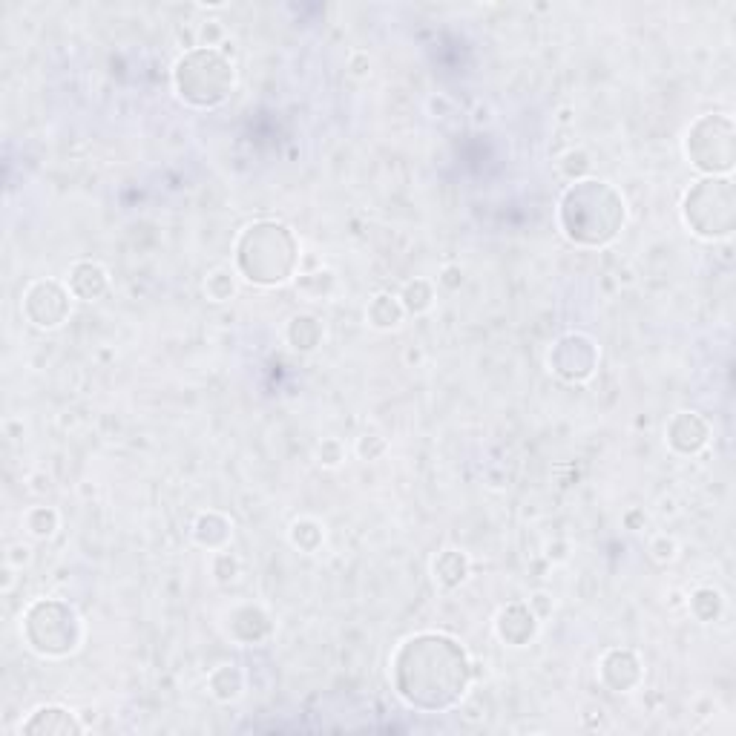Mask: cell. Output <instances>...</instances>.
<instances>
[{"mask_svg":"<svg viewBox=\"0 0 736 736\" xmlns=\"http://www.w3.org/2000/svg\"><path fill=\"white\" fill-rule=\"evenodd\" d=\"M239 245H248L253 251L262 253H242L236 251L239 259V268L245 279H251L256 285H279L285 282L291 271H294V262L297 256H274V251H288V248H297L291 230L285 225H276V222H259L242 233Z\"/></svg>","mask_w":736,"mask_h":736,"instance_id":"obj_1","label":"cell"},{"mask_svg":"<svg viewBox=\"0 0 736 736\" xmlns=\"http://www.w3.org/2000/svg\"><path fill=\"white\" fill-rule=\"evenodd\" d=\"M23 636L41 656H67L81 642L78 616L61 601H38L23 621Z\"/></svg>","mask_w":736,"mask_h":736,"instance_id":"obj_2","label":"cell"},{"mask_svg":"<svg viewBox=\"0 0 736 736\" xmlns=\"http://www.w3.org/2000/svg\"><path fill=\"white\" fill-rule=\"evenodd\" d=\"M23 311L38 328H58L69 314V291L58 282H35L26 291Z\"/></svg>","mask_w":736,"mask_h":736,"instance_id":"obj_3","label":"cell"},{"mask_svg":"<svg viewBox=\"0 0 736 736\" xmlns=\"http://www.w3.org/2000/svg\"><path fill=\"white\" fill-rule=\"evenodd\" d=\"M81 725L75 722V716L67 708L58 705H44L21 725V734H78Z\"/></svg>","mask_w":736,"mask_h":736,"instance_id":"obj_4","label":"cell"},{"mask_svg":"<svg viewBox=\"0 0 736 736\" xmlns=\"http://www.w3.org/2000/svg\"><path fill=\"white\" fill-rule=\"evenodd\" d=\"M107 291V271L95 262H78L72 271H69V294H75L78 299H98Z\"/></svg>","mask_w":736,"mask_h":736,"instance_id":"obj_5","label":"cell"},{"mask_svg":"<svg viewBox=\"0 0 736 736\" xmlns=\"http://www.w3.org/2000/svg\"><path fill=\"white\" fill-rule=\"evenodd\" d=\"M400 317H403V308L389 294H380V297L371 302V308H368V320L374 322L377 328H394L400 322Z\"/></svg>","mask_w":736,"mask_h":736,"instance_id":"obj_6","label":"cell"},{"mask_svg":"<svg viewBox=\"0 0 736 736\" xmlns=\"http://www.w3.org/2000/svg\"><path fill=\"white\" fill-rule=\"evenodd\" d=\"M435 575L446 587H455L466 578V558L460 552H455V564H449V550H446L435 561Z\"/></svg>","mask_w":736,"mask_h":736,"instance_id":"obj_7","label":"cell"},{"mask_svg":"<svg viewBox=\"0 0 736 736\" xmlns=\"http://www.w3.org/2000/svg\"><path fill=\"white\" fill-rule=\"evenodd\" d=\"M55 527H58V515H55L52 509H46V506H38V509H32V512L26 515V529H29L32 535H38V538L52 535Z\"/></svg>","mask_w":736,"mask_h":736,"instance_id":"obj_8","label":"cell"}]
</instances>
